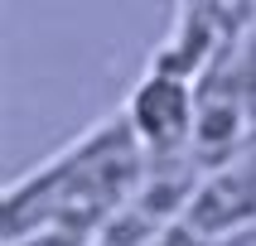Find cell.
Wrapping results in <instances>:
<instances>
[{
    "label": "cell",
    "mask_w": 256,
    "mask_h": 246,
    "mask_svg": "<svg viewBox=\"0 0 256 246\" xmlns=\"http://www.w3.org/2000/svg\"><path fill=\"white\" fill-rule=\"evenodd\" d=\"M126 121L136 130V145L145 150H174V145L188 135L194 126V101H188V82L179 72H164V77H150V82L136 87V97L126 106Z\"/></svg>",
    "instance_id": "obj_1"
}]
</instances>
